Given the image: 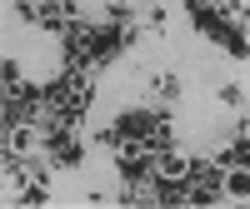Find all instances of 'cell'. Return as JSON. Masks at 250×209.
<instances>
[{
	"label": "cell",
	"instance_id": "cell-1",
	"mask_svg": "<svg viewBox=\"0 0 250 209\" xmlns=\"http://www.w3.org/2000/svg\"><path fill=\"white\" fill-rule=\"evenodd\" d=\"M35 155H45V124L10 120L5 124V159H35Z\"/></svg>",
	"mask_w": 250,
	"mask_h": 209
},
{
	"label": "cell",
	"instance_id": "cell-2",
	"mask_svg": "<svg viewBox=\"0 0 250 209\" xmlns=\"http://www.w3.org/2000/svg\"><path fill=\"white\" fill-rule=\"evenodd\" d=\"M45 159H50V170H75V164L85 159V135L80 130L45 135Z\"/></svg>",
	"mask_w": 250,
	"mask_h": 209
},
{
	"label": "cell",
	"instance_id": "cell-3",
	"mask_svg": "<svg viewBox=\"0 0 250 209\" xmlns=\"http://www.w3.org/2000/svg\"><path fill=\"white\" fill-rule=\"evenodd\" d=\"M190 155H185V150H175V144H170V150H155V179L160 184H185V179H190Z\"/></svg>",
	"mask_w": 250,
	"mask_h": 209
},
{
	"label": "cell",
	"instance_id": "cell-4",
	"mask_svg": "<svg viewBox=\"0 0 250 209\" xmlns=\"http://www.w3.org/2000/svg\"><path fill=\"white\" fill-rule=\"evenodd\" d=\"M220 199L225 204H250V164H230V170H225Z\"/></svg>",
	"mask_w": 250,
	"mask_h": 209
},
{
	"label": "cell",
	"instance_id": "cell-5",
	"mask_svg": "<svg viewBox=\"0 0 250 209\" xmlns=\"http://www.w3.org/2000/svg\"><path fill=\"white\" fill-rule=\"evenodd\" d=\"M175 95H180V80H175V75H155V80H150V110L175 104Z\"/></svg>",
	"mask_w": 250,
	"mask_h": 209
},
{
	"label": "cell",
	"instance_id": "cell-6",
	"mask_svg": "<svg viewBox=\"0 0 250 209\" xmlns=\"http://www.w3.org/2000/svg\"><path fill=\"white\" fill-rule=\"evenodd\" d=\"M150 144H155V150H170V144H175V120L165 110H155V120H150Z\"/></svg>",
	"mask_w": 250,
	"mask_h": 209
},
{
	"label": "cell",
	"instance_id": "cell-7",
	"mask_svg": "<svg viewBox=\"0 0 250 209\" xmlns=\"http://www.w3.org/2000/svg\"><path fill=\"white\" fill-rule=\"evenodd\" d=\"M0 80H5V90L25 85V65H20V60H5V65H0Z\"/></svg>",
	"mask_w": 250,
	"mask_h": 209
},
{
	"label": "cell",
	"instance_id": "cell-8",
	"mask_svg": "<svg viewBox=\"0 0 250 209\" xmlns=\"http://www.w3.org/2000/svg\"><path fill=\"white\" fill-rule=\"evenodd\" d=\"M165 20H170V10H165V5H150V10H145V30L160 35V30H165Z\"/></svg>",
	"mask_w": 250,
	"mask_h": 209
},
{
	"label": "cell",
	"instance_id": "cell-9",
	"mask_svg": "<svg viewBox=\"0 0 250 209\" xmlns=\"http://www.w3.org/2000/svg\"><path fill=\"white\" fill-rule=\"evenodd\" d=\"M105 15L115 20V25H125V20H135V5H130V0H110V5H105Z\"/></svg>",
	"mask_w": 250,
	"mask_h": 209
},
{
	"label": "cell",
	"instance_id": "cell-10",
	"mask_svg": "<svg viewBox=\"0 0 250 209\" xmlns=\"http://www.w3.org/2000/svg\"><path fill=\"white\" fill-rule=\"evenodd\" d=\"M225 50H230V60H250V40L240 30H230V40H225Z\"/></svg>",
	"mask_w": 250,
	"mask_h": 209
},
{
	"label": "cell",
	"instance_id": "cell-11",
	"mask_svg": "<svg viewBox=\"0 0 250 209\" xmlns=\"http://www.w3.org/2000/svg\"><path fill=\"white\" fill-rule=\"evenodd\" d=\"M220 104H225V110H240V104H245V90H240V85H220Z\"/></svg>",
	"mask_w": 250,
	"mask_h": 209
},
{
	"label": "cell",
	"instance_id": "cell-12",
	"mask_svg": "<svg viewBox=\"0 0 250 209\" xmlns=\"http://www.w3.org/2000/svg\"><path fill=\"white\" fill-rule=\"evenodd\" d=\"M235 135H240V139H245V144H250V120H245V124H240V130H235Z\"/></svg>",
	"mask_w": 250,
	"mask_h": 209
}]
</instances>
